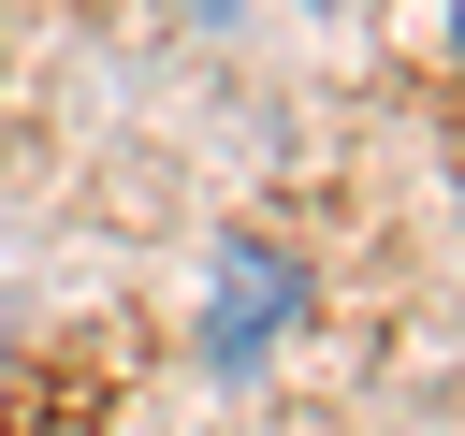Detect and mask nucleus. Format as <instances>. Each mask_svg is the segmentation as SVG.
Returning a JSON list of instances; mask_svg holds the SVG:
<instances>
[{
  "label": "nucleus",
  "mask_w": 465,
  "mask_h": 436,
  "mask_svg": "<svg viewBox=\"0 0 465 436\" xmlns=\"http://www.w3.org/2000/svg\"><path fill=\"white\" fill-rule=\"evenodd\" d=\"M291 305H305V291H291V262H276V247H232V262H218V320H203V363L232 378L247 349H276V334H291Z\"/></svg>",
  "instance_id": "nucleus-1"
}]
</instances>
